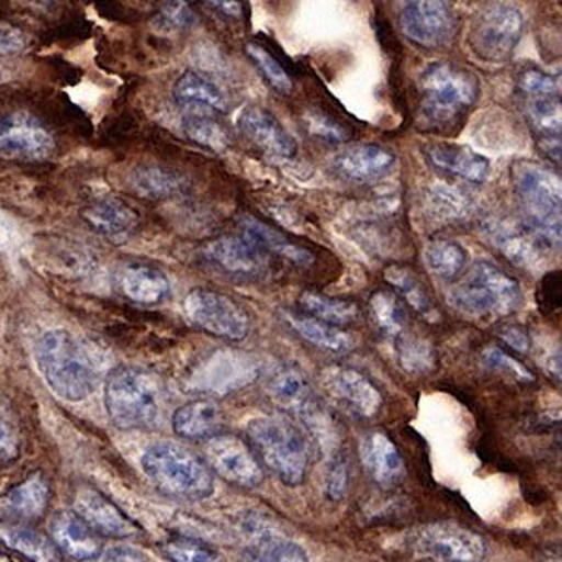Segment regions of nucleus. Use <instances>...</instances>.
<instances>
[{"label": "nucleus", "mask_w": 562, "mask_h": 562, "mask_svg": "<svg viewBox=\"0 0 562 562\" xmlns=\"http://www.w3.org/2000/svg\"><path fill=\"white\" fill-rule=\"evenodd\" d=\"M480 98L479 77L454 63H431L416 79V126L429 134L454 132Z\"/></svg>", "instance_id": "f257e3e1"}, {"label": "nucleus", "mask_w": 562, "mask_h": 562, "mask_svg": "<svg viewBox=\"0 0 562 562\" xmlns=\"http://www.w3.org/2000/svg\"><path fill=\"white\" fill-rule=\"evenodd\" d=\"M246 435L262 469H269L285 486H301L312 465V441L288 416H259L249 420Z\"/></svg>", "instance_id": "f03ea898"}, {"label": "nucleus", "mask_w": 562, "mask_h": 562, "mask_svg": "<svg viewBox=\"0 0 562 562\" xmlns=\"http://www.w3.org/2000/svg\"><path fill=\"white\" fill-rule=\"evenodd\" d=\"M34 357L49 389L68 402H83L97 389L98 371L79 339L68 330H47L36 341Z\"/></svg>", "instance_id": "7ed1b4c3"}, {"label": "nucleus", "mask_w": 562, "mask_h": 562, "mask_svg": "<svg viewBox=\"0 0 562 562\" xmlns=\"http://www.w3.org/2000/svg\"><path fill=\"white\" fill-rule=\"evenodd\" d=\"M105 409L121 429H148L164 413V384L153 371L119 366L105 381Z\"/></svg>", "instance_id": "20e7f679"}, {"label": "nucleus", "mask_w": 562, "mask_h": 562, "mask_svg": "<svg viewBox=\"0 0 562 562\" xmlns=\"http://www.w3.org/2000/svg\"><path fill=\"white\" fill-rule=\"evenodd\" d=\"M512 182L525 227L542 246L561 244V179L537 161H516Z\"/></svg>", "instance_id": "39448f33"}, {"label": "nucleus", "mask_w": 562, "mask_h": 562, "mask_svg": "<svg viewBox=\"0 0 562 562\" xmlns=\"http://www.w3.org/2000/svg\"><path fill=\"white\" fill-rule=\"evenodd\" d=\"M448 304L471 319H498L524 302L519 281L490 261L474 262L447 294Z\"/></svg>", "instance_id": "423d86ee"}, {"label": "nucleus", "mask_w": 562, "mask_h": 562, "mask_svg": "<svg viewBox=\"0 0 562 562\" xmlns=\"http://www.w3.org/2000/svg\"><path fill=\"white\" fill-rule=\"evenodd\" d=\"M153 486L169 498L203 501L214 493V474L203 458L177 442H156L140 458Z\"/></svg>", "instance_id": "0eeeda50"}, {"label": "nucleus", "mask_w": 562, "mask_h": 562, "mask_svg": "<svg viewBox=\"0 0 562 562\" xmlns=\"http://www.w3.org/2000/svg\"><path fill=\"white\" fill-rule=\"evenodd\" d=\"M525 21L518 8L492 4L474 18L467 34V44L474 57L503 65L514 57L519 40L524 36Z\"/></svg>", "instance_id": "6e6552de"}, {"label": "nucleus", "mask_w": 562, "mask_h": 562, "mask_svg": "<svg viewBox=\"0 0 562 562\" xmlns=\"http://www.w3.org/2000/svg\"><path fill=\"white\" fill-rule=\"evenodd\" d=\"M182 312L199 330L216 338L240 341L251 330L248 310L229 294L214 289H192L182 301Z\"/></svg>", "instance_id": "1a4fd4ad"}, {"label": "nucleus", "mask_w": 562, "mask_h": 562, "mask_svg": "<svg viewBox=\"0 0 562 562\" xmlns=\"http://www.w3.org/2000/svg\"><path fill=\"white\" fill-rule=\"evenodd\" d=\"M400 29L422 49H445L460 31V15L450 2H405L400 10Z\"/></svg>", "instance_id": "9d476101"}, {"label": "nucleus", "mask_w": 562, "mask_h": 562, "mask_svg": "<svg viewBox=\"0 0 562 562\" xmlns=\"http://www.w3.org/2000/svg\"><path fill=\"white\" fill-rule=\"evenodd\" d=\"M203 460L212 474L243 490H256L265 480V469L254 448L237 435L220 434L209 439Z\"/></svg>", "instance_id": "9b49d317"}, {"label": "nucleus", "mask_w": 562, "mask_h": 562, "mask_svg": "<svg viewBox=\"0 0 562 562\" xmlns=\"http://www.w3.org/2000/svg\"><path fill=\"white\" fill-rule=\"evenodd\" d=\"M201 256L217 272L244 281L262 280L270 272L272 259L243 233L212 238L201 249Z\"/></svg>", "instance_id": "f8f14e48"}, {"label": "nucleus", "mask_w": 562, "mask_h": 562, "mask_svg": "<svg viewBox=\"0 0 562 562\" xmlns=\"http://www.w3.org/2000/svg\"><path fill=\"white\" fill-rule=\"evenodd\" d=\"M55 153V137L44 122L26 111L0 115V156L12 161L47 160Z\"/></svg>", "instance_id": "ddd939ff"}, {"label": "nucleus", "mask_w": 562, "mask_h": 562, "mask_svg": "<svg viewBox=\"0 0 562 562\" xmlns=\"http://www.w3.org/2000/svg\"><path fill=\"white\" fill-rule=\"evenodd\" d=\"M413 548L435 562H480L486 555V540L456 524L422 527L413 537Z\"/></svg>", "instance_id": "4468645a"}, {"label": "nucleus", "mask_w": 562, "mask_h": 562, "mask_svg": "<svg viewBox=\"0 0 562 562\" xmlns=\"http://www.w3.org/2000/svg\"><path fill=\"white\" fill-rule=\"evenodd\" d=\"M261 375V364L254 355L222 349L206 357L193 373L195 389L209 394H229L254 383Z\"/></svg>", "instance_id": "2eb2a0df"}, {"label": "nucleus", "mask_w": 562, "mask_h": 562, "mask_svg": "<svg viewBox=\"0 0 562 562\" xmlns=\"http://www.w3.org/2000/svg\"><path fill=\"white\" fill-rule=\"evenodd\" d=\"M319 381L328 397L351 416L371 418L381 411V390L358 370L328 366L321 371Z\"/></svg>", "instance_id": "dca6fc26"}, {"label": "nucleus", "mask_w": 562, "mask_h": 562, "mask_svg": "<svg viewBox=\"0 0 562 562\" xmlns=\"http://www.w3.org/2000/svg\"><path fill=\"white\" fill-rule=\"evenodd\" d=\"M71 508L77 518L94 530L98 537L130 538L139 532V527L115 503L89 484H79L74 490Z\"/></svg>", "instance_id": "f3484780"}, {"label": "nucleus", "mask_w": 562, "mask_h": 562, "mask_svg": "<svg viewBox=\"0 0 562 562\" xmlns=\"http://www.w3.org/2000/svg\"><path fill=\"white\" fill-rule=\"evenodd\" d=\"M265 392L276 407L301 418L302 422L321 407L319 400L315 396L304 371L289 362L276 364L269 371V375L265 379Z\"/></svg>", "instance_id": "a211bd4d"}, {"label": "nucleus", "mask_w": 562, "mask_h": 562, "mask_svg": "<svg viewBox=\"0 0 562 562\" xmlns=\"http://www.w3.org/2000/svg\"><path fill=\"white\" fill-rule=\"evenodd\" d=\"M238 126L257 148H261L262 153L269 154L272 158L291 160L299 150L293 135L283 128V124L269 109L249 105L238 116Z\"/></svg>", "instance_id": "6ab92c4d"}, {"label": "nucleus", "mask_w": 562, "mask_h": 562, "mask_svg": "<svg viewBox=\"0 0 562 562\" xmlns=\"http://www.w3.org/2000/svg\"><path fill=\"white\" fill-rule=\"evenodd\" d=\"M52 486L42 471L26 476L21 484L0 497V516L15 524H33L45 518L49 508Z\"/></svg>", "instance_id": "aec40b11"}, {"label": "nucleus", "mask_w": 562, "mask_h": 562, "mask_svg": "<svg viewBox=\"0 0 562 562\" xmlns=\"http://www.w3.org/2000/svg\"><path fill=\"white\" fill-rule=\"evenodd\" d=\"M424 156L435 169L473 184L486 182L492 173V166L487 158L474 153L473 148L456 145V143H442V140L429 143L424 147Z\"/></svg>", "instance_id": "412c9836"}, {"label": "nucleus", "mask_w": 562, "mask_h": 562, "mask_svg": "<svg viewBox=\"0 0 562 562\" xmlns=\"http://www.w3.org/2000/svg\"><path fill=\"white\" fill-rule=\"evenodd\" d=\"M360 460L378 486L390 490L405 476V463L396 445L383 431H370L360 439Z\"/></svg>", "instance_id": "4be33fe9"}, {"label": "nucleus", "mask_w": 562, "mask_h": 562, "mask_svg": "<svg viewBox=\"0 0 562 562\" xmlns=\"http://www.w3.org/2000/svg\"><path fill=\"white\" fill-rule=\"evenodd\" d=\"M49 538L63 557L74 561H94L102 553V540L94 530L77 518L71 510L57 512L49 521Z\"/></svg>", "instance_id": "5701e85b"}, {"label": "nucleus", "mask_w": 562, "mask_h": 562, "mask_svg": "<svg viewBox=\"0 0 562 562\" xmlns=\"http://www.w3.org/2000/svg\"><path fill=\"white\" fill-rule=\"evenodd\" d=\"M85 224L111 243H126L139 227V214L121 199L103 198L83 211Z\"/></svg>", "instance_id": "b1692460"}, {"label": "nucleus", "mask_w": 562, "mask_h": 562, "mask_svg": "<svg viewBox=\"0 0 562 562\" xmlns=\"http://www.w3.org/2000/svg\"><path fill=\"white\" fill-rule=\"evenodd\" d=\"M121 293L139 306H158L171 296V281L147 262H128L119 272Z\"/></svg>", "instance_id": "393cba45"}, {"label": "nucleus", "mask_w": 562, "mask_h": 562, "mask_svg": "<svg viewBox=\"0 0 562 562\" xmlns=\"http://www.w3.org/2000/svg\"><path fill=\"white\" fill-rule=\"evenodd\" d=\"M175 434L186 441H209L224 434V411L214 400H193L175 411Z\"/></svg>", "instance_id": "a878e982"}, {"label": "nucleus", "mask_w": 562, "mask_h": 562, "mask_svg": "<svg viewBox=\"0 0 562 562\" xmlns=\"http://www.w3.org/2000/svg\"><path fill=\"white\" fill-rule=\"evenodd\" d=\"M396 166V154L381 145H357L339 153L336 169L346 179L355 182H371L392 173Z\"/></svg>", "instance_id": "bb28decb"}, {"label": "nucleus", "mask_w": 562, "mask_h": 562, "mask_svg": "<svg viewBox=\"0 0 562 562\" xmlns=\"http://www.w3.org/2000/svg\"><path fill=\"white\" fill-rule=\"evenodd\" d=\"M280 317L299 338L323 351L344 355L355 347L352 334L339 326L328 325L294 310H280Z\"/></svg>", "instance_id": "cd10ccee"}, {"label": "nucleus", "mask_w": 562, "mask_h": 562, "mask_svg": "<svg viewBox=\"0 0 562 562\" xmlns=\"http://www.w3.org/2000/svg\"><path fill=\"white\" fill-rule=\"evenodd\" d=\"M240 233L256 246H259L267 256L281 257V259L299 265V267H310L314 262L315 257L310 249L293 243L288 235H283L281 231L274 229L272 225L265 224L257 217L243 216Z\"/></svg>", "instance_id": "c85d7f7f"}, {"label": "nucleus", "mask_w": 562, "mask_h": 562, "mask_svg": "<svg viewBox=\"0 0 562 562\" xmlns=\"http://www.w3.org/2000/svg\"><path fill=\"white\" fill-rule=\"evenodd\" d=\"M490 243L519 267H535L538 262V240L525 225L508 220H490L486 224Z\"/></svg>", "instance_id": "c756f323"}, {"label": "nucleus", "mask_w": 562, "mask_h": 562, "mask_svg": "<svg viewBox=\"0 0 562 562\" xmlns=\"http://www.w3.org/2000/svg\"><path fill=\"white\" fill-rule=\"evenodd\" d=\"M384 281L389 283L407 310L411 307L416 315H420L429 323L439 321V310L435 306L428 288L424 285L420 276L416 274L411 267L400 265V262L390 265L384 269Z\"/></svg>", "instance_id": "7c9ffc66"}, {"label": "nucleus", "mask_w": 562, "mask_h": 562, "mask_svg": "<svg viewBox=\"0 0 562 562\" xmlns=\"http://www.w3.org/2000/svg\"><path fill=\"white\" fill-rule=\"evenodd\" d=\"M173 97L182 108H192L193 111H212L225 113L229 111L231 100L220 85L214 83L211 77L199 71L188 70L177 79Z\"/></svg>", "instance_id": "2f4dec72"}, {"label": "nucleus", "mask_w": 562, "mask_h": 562, "mask_svg": "<svg viewBox=\"0 0 562 562\" xmlns=\"http://www.w3.org/2000/svg\"><path fill=\"white\" fill-rule=\"evenodd\" d=\"M0 542L8 550L20 553L31 562H63V553L57 550L49 535L34 529L33 525L0 521Z\"/></svg>", "instance_id": "473e14b6"}, {"label": "nucleus", "mask_w": 562, "mask_h": 562, "mask_svg": "<svg viewBox=\"0 0 562 562\" xmlns=\"http://www.w3.org/2000/svg\"><path fill=\"white\" fill-rule=\"evenodd\" d=\"M368 312H370L371 323L375 325L379 333H383L392 341L402 338L409 328V310L390 289H379L371 294Z\"/></svg>", "instance_id": "72a5a7b5"}, {"label": "nucleus", "mask_w": 562, "mask_h": 562, "mask_svg": "<svg viewBox=\"0 0 562 562\" xmlns=\"http://www.w3.org/2000/svg\"><path fill=\"white\" fill-rule=\"evenodd\" d=\"M299 304H301L302 314L328 323V325L339 326V328L351 325L360 317V307L355 302L334 299V296H326V294L315 293V291L302 293L299 296Z\"/></svg>", "instance_id": "f704fd0d"}, {"label": "nucleus", "mask_w": 562, "mask_h": 562, "mask_svg": "<svg viewBox=\"0 0 562 562\" xmlns=\"http://www.w3.org/2000/svg\"><path fill=\"white\" fill-rule=\"evenodd\" d=\"M424 262L431 274L441 280H456L467 269L469 254L461 244L448 238H435L424 248Z\"/></svg>", "instance_id": "c9c22d12"}, {"label": "nucleus", "mask_w": 562, "mask_h": 562, "mask_svg": "<svg viewBox=\"0 0 562 562\" xmlns=\"http://www.w3.org/2000/svg\"><path fill=\"white\" fill-rule=\"evenodd\" d=\"M130 188L140 198L164 199L184 192L186 179L166 167H137L130 175Z\"/></svg>", "instance_id": "e433bc0d"}, {"label": "nucleus", "mask_w": 562, "mask_h": 562, "mask_svg": "<svg viewBox=\"0 0 562 562\" xmlns=\"http://www.w3.org/2000/svg\"><path fill=\"white\" fill-rule=\"evenodd\" d=\"M184 134L201 147L222 153L231 145L229 130L205 111H190L182 121Z\"/></svg>", "instance_id": "4c0bfd02"}, {"label": "nucleus", "mask_w": 562, "mask_h": 562, "mask_svg": "<svg viewBox=\"0 0 562 562\" xmlns=\"http://www.w3.org/2000/svg\"><path fill=\"white\" fill-rule=\"evenodd\" d=\"M525 109L537 143L561 139V97L530 98Z\"/></svg>", "instance_id": "58836bf2"}, {"label": "nucleus", "mask_w": 562, "mask_h": 562, "mask_svg": "<svg viewBox=\"0 0 562 562\" xmlns=\"http://www.w3.org/2000/svg\"><path fill=\"white\" fill-rule=\"evenodd\" d=\"M246 55L254 60V65L261 70L262 77L276 92H280L283 97H289L293 92V74L288 66L283 65L280 55L270 52L269 47L261 42L246 44Z\"/></svg>", "instance_id": "ea45409f"}, {"label": "nucleus", "mask_w": 562, "mask_h": 562, "mask_svg": "<svg viewBox=\"0 0 562 562\" xmlns=\"http://www.w3.org/2000/svg\"><path fill=\"white\" fill-rule=\"evenodd\" d=\"M397 360L411 373H429L437 366V355L428 339L405 333L396 341Z\"/></svg>", "instance_id": "a19ab883"}, {"label": "nucleus", "mask_w": 562, "mask_h": 562, "mask_svg": "<svg viewBox=\"0 0 562 562\" xmlns=\"http://www.w3.org/2000/svg\"><path fill=\"white\" fill-rule=\"evenodd\" d=\"M164 553L171 562H225L220 551L198 538H171L164 543Z\"/></svg>", "instance_id": "79ce46f5"}, {"label": "nucleus", "mask_w": 562, "mask_h": 562, "mask_svg": "<svg viewBox=\"0 0 562 562\" xmlns=\"http://www.w3.org/2000/svg\"><path fill=\"white\" fill-rule=\"evenodd\" d=\"M518 90L525 100L530 98L561 97L559 77L540 70L537 66H525L518 74Z\"/></svg>", "instance_id": "37998d69"}, {"label": "nucleus", "mask_w": 562, "mask_h": 562, "mask_svg": "<svg viewBox=\"0 0 562 562\" xmlns=\"http://www.w3.org/2000/svg\"><path fill=\"white\" fill-rule=\"evenodd\" d=\"M237 562H310L306 551L293 542H261Z\"/></svg>", "instance_id": "c03bdc74"}, {"label": "nucleus", "mask_w": 562, "mask_h": 562, "mask_svg": "<svg viewBox=\"0 0 562 562\" xmlns=\"http://www.w3.org/2000/svg\"><path fill=\"white\" fill-rule=\"evenodd\" d=\"M304 126L310 135L319 137L323 140H333V143H346L351 139L352 130L346 126L344 122L334 119L321 109H312L304 115Z\"/></svg>", "instance_id": "a18cd8bd"}, {"label": "nucleus", "mask_w": 562, "mask_h": 562, "mask_svg": "<svg viewBox=\"0 0 562 562\" xmlns=\"http://www.w3.org/2000/svg\"><path fill=\"white\" fill-rule=\"evenodd\" d=\"M429 201H431V206H434V212L437 216L441 217H450V220H456V217L465 216L467 211H471V199L463 195L460 190H452V188H434L431 190V195H429Z\"/></svg>", "instance_id": "49530a36"}, {"label": "nucleus", "mask_w": 562, "mask_h": 562, "mask_svg": "<svg viewBox=\"0 0 562 562\" xmlns=\"http://www.w3.org/2000/svg\"><path fill=\"white\" fill-rule=\"evenodd\" d=\"M482 357H484L487 368H492V370L498 371V373H506V375L525 381V383L535 379V375L521 362H518L516 358L508 355L501 347H486V351H484Z\"/></svg>", "instance_id": "de8ad7c7"}, {"label": "nucleus", "mask_w": 562, "mask_h": 562, "mask_svg": "<svg viewBox=\"0 0 562 562\" xmlns=\"http://www.w3.org/2000/svg\"><path fill=\"white\" fill-rule=\"evenodd\" d=\"M158 23L166 31H186L195 23V13L186 2H166L158 12Z\"/></svg>", "instance_id": "09e8293b"}, {"label": "nucleus", "mask_w": 562, "mask_h": 562, "mask_svg": "<svg viewBox=\"0 0 562 562\" xmlns=\"http://www.w3.org/2000/svg\"><path fill=\"white\" fill-rule=\"evenodd\" d=\"M561 272H548L540 280L537 291V302L540 312L546 315L555 314L561 310Z\"/></svg>", "instance_id": "8fccbe9b"}, {"label": "nucleus", "mask_w": 562, "mask_h": 562, "mask_svg": "<svg viewBox=\"0 0 562 562\" xmlns=\"http://www.w3.org/2000/svg\"><path fill=\"white\" fill-rule=\"evenodd\" d=\"M20 452V431L7 415H0V465L18 460Z\"/></svg>", "instance_id": "3c124183"}, {"label": "nucleus", "mask_w": 562, "mask_h": 562, "mask_svg": "<svg viewBox=\"0 0 562 562\" xmlns=\"http://www.w3.org/2000/svg\"><path fill=\"white\" fill-rule=\"evenodd\" d=\"M26 38L20 26L0 20V55H15L25 49Z\"/></svg>", "instance_id": "603ef678"}, {"label": "nucleus", "mask_w": 562, "mask_h": 562, "mask_svg": "<svg viewBox=\"0 0 562 562\" xmlns=\"http://www.w3.org/2000/svg\"><path fill=\"white\" fill-rule=\"evenodd\" d=\"M347 482H349V479H347L346 463L334 461V465L330 467V473H328V479H326V492H328V497H344V495H346Z\"/></svg>", "instance_id": "864d4df0"}, {"label": "nucleus", "mask_w": 562, "mask_h": 562, "mask_svg": "<svg viewBox=\"0 0 562 562\" xmlns=\"http://www.w3.org/2000/svg\"><path fill=\"white\" fill-rule=\"evenodd\" d=\"M90 562H147V557L128 546H113L109 550H102V553Z\"/></svg>", "instance_id": "5fc2aeb1"}, {"label": "nucleus", "mask_w": 562, "mask_h": 562, "mask_svg": "<svg viewBox=\"0 0 562 562\" xmlns=\"http://www.w3.org/2000/svg\"><path fill=\"white\" fill-rule=\"evenodd\" d=\"M501 338L506 346L518 352H527L530 349V338L524 326L506 325L501 328Z\"/></svg>", "instance_id": "6e6d98bb"}, {"label": "nucleus", "mask_w": 562, "mask_h": 562, "mask_svg": "<svg viewBox=\"0 0 562 562\" xmlns=\"http://www.w3.org/2000/svg\"><path fill=\"white\" fill-rule=\"evenodd\" d=\"M212 8H216L220 12H224L229 18H240L243 13V4L240 2H209Z\"/></svg>", "instance_id": "4d7b16f0"}, {"label": "nucleus", "mask_w": 562, "mask_h": 562, "mask_svg": "<svg viewBox=\"0 0 562 562\" xmlns=\"http://www.w3.org/2000/svg\"><path fill=\"white\" fill-rule=\"evenodd\" d=\"M0 562H10L8 561L7 557L2 555V553H0Z\"/></svg>", "instance_id": "13d9d810"}]
</instances>
